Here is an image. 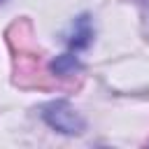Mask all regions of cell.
<instances>
[{
	"label": "cell",
	"mask_w": 149,
	"mask_h": 149,
	"mask_svg": "<svg viewBox=\"0 0 149 149\" xmlns=\"http://www.w3.org/2000/svg\"><path fill=\"white\" fill-rule=\"evenodd\" d=\"M47 119H49L51 126H56L58 130H65V133H79V130H81V121H79L77 114H74L68 105H63V102L49 107Z\"/></svg>",
	"instance_id": "cell-1"
}]
</instances>
